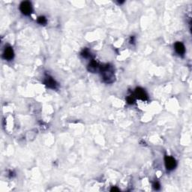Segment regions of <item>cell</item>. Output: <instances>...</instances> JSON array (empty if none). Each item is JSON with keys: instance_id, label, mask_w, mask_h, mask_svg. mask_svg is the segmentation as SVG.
<instances>
[{"instance_id": "52a82bcc", "label": "cell", "mask_w": 192, "mask_h": 192, "mask_svg": "<svg viewBox=\"0 0 192 192\" xmlns=\"http://www.w3.org/2000/svg\"><path fill=\"white\" fill-rule=\"evenodd\" d=\"M175 50L180 55H183L185 53V47L182 42H176L174 45Z\"/></svg>"}, {"instance_id": "7c38bea8", "label": "cell", "mask_w": 192, "mask_h": 192, "mask_svg": "<svg viewBox=\"0 0 192 192\" xmlns=\"http://www.w3.org/2000/svg\"><path fill=\"white\" fill-rule=\"evenodd\" d=\"M153 187L155 190H159L160 189V184L158 183H155L154 185H153Z\"/></svg>"}, {"instance_id": "ba28073f", "label": "cell", "mask_w": 192, "mask_h": 192, "mask_svg": "<svg viewBox=\"0 0 192 192\" xmlns=\"http://www.w3.org/2000/svg\"><path fill=\"white\" fill-rule=\"evenodd\" d=\"M88 69H89V72L94 73V72H95L96 71L99 70V69H100V66H99V65L98 64L97 62H95V61L92 60V61H91L90 63L89 64Z\"/></svg>"}, {"instance_id": "6da1fadb", "label": "cell", "mask_w": 192, "mask_h": 192, "mask_svg": "<svg viewBox=\"0 0 192 192\" xmlns=\"http://www.w3.org/2000/svg\"><path fill=\"white\" fill-rule=\"evenodd\" d=\"M100 72L104 81L107 83H112L115 80V74L113 68L109 64L100 67Z\"/></svg>"}, {"instance_id": "4fadbf2b", "label": "cell", "mask_w": 192, "mask_h": 192, "mask_svg": "<svg viewBox=\"0 0 192 192\" xmlns=\"http://www.w3.org/2000/svg\"><path fill=\"white\" fill-rule=\"evenodd\" d=\"M111 191H119V189L117 188H116V187H113V188H111Z\"/></svg>"}, {"instance_id": "30bf717a", "label": "cell", "mask_w": 192, "mask_h": 192, "mask_svg": "<svg viewBox=\"0 0 192 192\" xmlns=\"http://www.w3.org/2000/svg\"><path fill=\"white\" fill-rule=\"evenodd\" d=\"M81 55H82V56H83L84 58H88L89 57V56H90V53H89V51L88 50L85 49L82 51Z\"/></svg>"}, {"instance_id": "9c48e42d", "label": "cell", "mask_w": 192, "mask_h": 192, "mask_svg": "<svg viewBox=\"0 0 192 192\" xmlns=\"http://www.w3.org/2000/svg\"><path fill=\"white\" fill-rule=\"evenodd\" d=\"M38 23L39 24H42V25H45V24L47 23L46 18L43 16L39 17V18H38Z\"/></svg>"}, {"instance_id": "8fae6325", "label": "cell", "mask_w": 192, "mask_h": 192, "mask_svg": "<svg viewBox=\"0 0 192 192\" xmlns=\"http://www.w3.org/2000/svg\"><path fill=\"white\" fill-rule=\"evenodd\" d=\"M127 102L129 104H134V99L133 96H128V97L127 98Z\"/></svg>"}, {"instance_id": "3957f363", "label": "cell", "mask_w": 192, "mask_h": 192, "mask_svg": "<svg viewBox=\"0 0 192 192\" xmlns=\"http://www.w3.org/2000/svg\"><path fill=\"white\" fill-rule=\"evenodd\" d=\"M164 163H165L166 168L169 170H172L176 167V161L171 156H166L164 158Z\"/></svg>"}, {"instance_id": "7a4b0ae2", "label": "cell", "mask_w": 192, "mask_h": 192, "mask_svg": "<svg viewBox=\"0 0 192 192\" xmlns=\"http://www.w3.org/2000/svg\"><path fill=\"white\" fill-rule=\"evenodd\" d=\"M20 11L24 15L29 16L32 12V4L29 2H28V1L23 2L22 3L20 4Z\"/></svg>"}, {"instance_id": "8992f818", "label": "cell", "mask_w": 192, "mask_h": 192, "mask_svg": "<svg viewBox=\"0 0 192 192\" xmlns=\"http://www.w3.org/2000/svg\"><path fill=\"white\" fill-rule=\"evenodd\" d=\"M44 83H45V84L46 85L47 87L50 88V89H56V86H57V83H56V81L54 80L51 77L49 76L46 77L45 81H44Z\"/></svg>"}, {"instance_id": "5b68a950", "label": "cell", "mask_w": 192, "mask_h": 192, "mask_svg": "<svg viewBox=\"0 0 192 192\" xmlns=\"http://www.w3.org/2000/svg\"><path fill=\"white\" fill-rule=\"evenodd\" d=\"M14 56H15V53H14L13 48L11 47H5L3 53L4 59H6V60L10 61L14 58Z\"/></svg>"}, {"instance_id": "277c9868", "label": "cell", "mask_w": 192, "mask_h": 192, "mask_svg": "<svg viewBox=\"0 0 192 192\" xmlns=\"http://www.w3.org/2000/svg\"><path fill=\"white\" fill-rule=\"evenodd\" d=\"M134 95L140 100L146 101L148 99V95L146 94V91L142 89V88H137L136 90H135Z\"/></svg>"}]
</instances>
